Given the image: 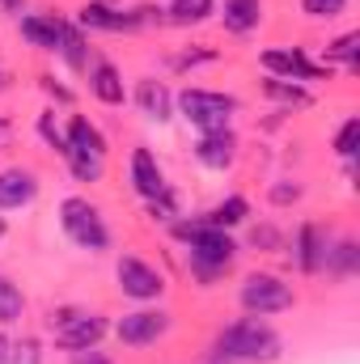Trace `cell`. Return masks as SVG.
<instances>
[{
  "mask_svg": "<svg viewBox=\"0 0 360 364\" xmlns=\"http://www.w3.org/2000/svg\"><path fill=\"white\" fill-rule=\"evenodd\" d=\"M182 237H186V250H191V267L203 275V279H212V275H221L229 263H233V255H238V246H233V237L225 233V229H212V225H182L179 229Z\"/></svg>",
  "mask_w": 360,
  "mask_h": 364,
  "instance_id": "2",
  "label": "cell"
},
{
  "mask_svg": "<svg viewBox=\"0 0 360 364\" xmlns=\"http://www.w3.org/2000/svg\"><path fill=\"white\" fill-rule=\"evenodd\" d=\"M73 364H115V360L102 356L97 348H77V352H73Z\"/></svg>",
  "mask_w": 360,
  "mask_h": 364,
  "instance_id": "32",
  "label": "cell"
},
{
  "mask_svg": "<svg viewBox=\"0 0 360 364\" xmlns=\"http://www.w3.org/2000/svg\"><path fill=\"white\" fill-rule=\"evenodd\" d=\"M0 4H4V9H21L26 0H0Z\"/></svg>",
  "mask_w": 360,
  "mask_h": 364,
  "instance_id": "36",
  "label": "cell"
},
{
  "mask_svg": "<svg viewBox=\"0 0 360 364\" xmlns=\"http://www.w3.org/2000/svg\"><path fill=\"white\" fill-rule=\"evenodd\" d=\"M356 140H360V119H348L335 136V153L339 157H356Z\"/></svg>",
  "mask_w": 360,
  "mask_h": 364,
  "instance_id": "28",
  "label": "cell"
},
{
  "mask_svg": "<svg viewBox=\"0 0 360 364\" xmlns=\"http://www.w3.org/2000/svg\"><path fill=\"white\" fill-rule=\"evenodd\" d=\"M132 186L140 199H157L166 191V178H162V166L149 149H132Z\"/></svg>",
  "mask_w": 360,
  "mask_h": 364,
  "instance_id": "14",
  "label": "cell"
},
{
  "mask_svg": "<svg viewBox=\"0 0 360 364\" xmlns=\"http://www.w3.org/2000/svg\"><path fill=\"white\" fill-rule=\"evenodd\" d=\"M34 195H38L34 170H26V166L0 170V212H4V208H21V203H30Z\"/></svg>",
  "mask_w": 360,
  "mask_h": 364,
  "instance_id": "12",
  "label": "cell"
},
{
  "mask_svg": "<svg viewBox=\"0 0 360 364\" xmlns=\"http://www.w3.org/2000/svg\"><path fill=\"white\" fill-rule=\"evenodd\" d=\"M195 157H199V166H208V170H229V166L238 161V136H233L229 127L203 132L199 144H195Z\"/></svg>",
  "mask_w": 360,
  "mask_h": 364,
  "instance_id": "11",
  "label": "cell"
},
{
  "mask_svg": "<svg viewBox=\"0 0 360 364\" xmlns=\"http://www.w3.org/2000/svg\"><path fill=\"white\" fill-rule=\"evenodd\" d=\"M327 233L318 229V225H301V233H297V242H292V259H297V267L301 272H322V263H327Z\"/></svg>",
  "mask_w": 360,
  "mask_h": 364,
  "instance_id": "13",
  "label": "cell"
},
{
  "mask_svg": "<svg viewBox=\"0 0 360 364\" xmlns=\"http://www.w3.org/2000/svg\"><path fill=\"white\" fill-rule=\"evenodd\" d=\"M9 360V339H4V335H0V364Z\"/></svg>",
  "mask_w": 360,
  "mask_h": 364,
  "instance_id": "35",
  "label": "cell"
},
{
  "mask_svg": "<svg viewBox=\"0 0 360 364\" xmlns=\"http://www.w3.org/2000/svg\"><path fill=\"white\" fill-rule=\"evenodd\" d=\"M356 43L360 34H344V38H335L331 47H327V60H339V64H348V68H356Z\"/></svg>",
  "mask_w": 360,
  "mask_h": 364,
  "instance_id": "27",
  "label": "cell"
},
{
  "mask_svg": "<svg viewBox=\"0 0 360 364\" xmlns=\"http://www.w3.org/2000/svg\"><path fill=\"white\" fill-rule=\"evenodd\" d=\"M64 149H90V153H106V136L93 127L85 114H73L68 132H64Z\"/></svg>",
  "mask_w": 360,
  "mask_h": 364,
  "instance_id": "19",
  "label": "cell"
},
{
  "mask_svg": "<svg viewBox=\"0 0 360 364\" xmlns=\"http://www.w3.org/2000/svg\"><path fill=\"white\" fill-rule=\"evenodd\" d=\"M9 136H13V123H9V119H0V149L9 144Z\"/></svg>",
  "mask_w": 360,
  "mask_h": 364,
  "instance_id": "34",
  "label": "cell"
},
{
  "mask_svg": "<svg viewBox=\"0 0 360 364\" xmlns=\"http://www.w3.org/2000/svg\"><path fill=\"white\" fill-rule=\"evenodd\" d=\"M47 331H51L55 343L68 348V352H77V348H97V339L106 335V318L93 314V309H77V305H73V309H51Z\"/></svg>",
  "mask_w": 360,
  "mask_h": 364,
  "instance_id": "4",
  "label": "cell"
},
{
  "mask_svg": "<svg viewBox=\"0 0 360 364\" xmlns=\"http://www.w3.org/2000/svg\"><path fill=\"white\" fill-rule=\"evenodd\" d=\"M179 110H182V119L195 123L199 132H221V127H229V119L238 114V97L216 93V90H182Z\"/></svg>",
  "mask_w": 360,
  "mask_h": 364,
  "instance_id": "5",
  "label": "cell"
},
{
  "mask_svg": "<svg viewBox=\"0 0 360 364\" xmlns=\"http://www.w3.org/2000/svg\"><path fill=\"white\" fill-rule=\"evenodd\" d=\"M55 55H64V64L68 68H77V73H85L90 68V51H85V38H81V30L77 26H68L64 21V34H60V51Z\"/></svg>",
  "mask_w": 360,
  "mask_h": 364,
  "instance_id": "21",
  "label": "cell"
},
{
  "mask_svg": "<svg viewBox=\"0 0 360 364\" xmlns=\"http://www.w3.org/2000/svg\"><path fill=\"white\" fill-rule=\"evenodd\" d=\"M356 259H360V250H356V242H335V246H327V272H335V275H352L356 272Z\"/></svg>",
  "mask_w": 360,
  "mask_h": 364,
  "instance_id": "25",
  "label": "cell"
},
{
  "mask_svg": "<svg viewBox=\"0 0 360 364\" xmlns=\"http://www.w3.org/2000/svg\"><path fill=\"white\" fill-rule=\"evenodd\" d=\"M263 68L271 77H280V81H314V77H322V68L309 64L297 47H271V51H263Z\"/></svg>",
  "mask_w": 360,
  "mask_h": 364,
  "instance_id": "9",
  "label": "cell"
},
{
  "mask_svg": "<svg viewBox=\"0 0 360 364\" xmlns=\"http://www.w3.org/2000/svg\"><path fill=\"white\" fill-rule=\"evenodd\" d=\"M280 348H284L280 335L271 331L268 322H259V318H242V322L225 326L221 339H216V352H221L225 360H242V364L280 360Z\"/></svg>",
  "mask_w": 360,
  "mask_h": 364,
  "instance_id": "1",
  "label": "cell"
},
{
  "mask_svg": "<svg viewBox=\"0 0 360 364\" xmlns=\"http://www.w3.org/2000/svg\"><path fill=\"white\" fill-rule=\"evenodd\" d=\"M68 170L77 174V182H102L106 174V153H90V149H64Z\"/></svg>",
  "mask_w": 360,
  "mask_h": 364,
  "instance_id": "20",
  "label": "cell"
},
{
  "mask_svg": "<svg viewBox=\"0 0 360 364\" xmlns=\"http://www.w3.org/2000/svg\"><path fill=\"white\" fill-rule=\"evenodd\" d=\"M221 21H225V30H233V34H250V30L263 21V0H225Z\"/></svg>",
  "mask_w": 360,
  "mask_h": 364,
  "instance_id": "18",
  "label": "cell"
},
{
  "mask_svg": "<svg viewBox=\"0 0 360 364\" xmlns=\"http://www.w3.org/2000/svg\"><path fill=\"white\" fill-rule=\"evenodd\" d=\"M4 364H43V352L34 339H21V343H9V360Z\"/></svg>",
  "mask_w": 360,
  "mask_h": 364,
  "instance_id": "29",
  "label": "cell"
},
{
  "mask_svg": "<svg viewBox=\"0 0 360 364\" xmlns=\"http://www.w3.org/2000/svg\"><path fill=\"white\" fill-rule=\"evenodd\" d=\"M238 301H242V309H246L250 318H268V314H280V309L292 305V288H288L280 275L255 272V275H246Z\"/></svg>",
  "mask_w": 360,
  "mask_h": 364,
  "instance_id": "6",
  "label": "cell"
},
{
  "mask_svg": "<svg viewBox=\"0 0 360 364\" xmlns=\"http://www.w3.org/2000/svg\"><path fill=\"white\" fill-rule=\"evenodd\" d=\"M166 13H170V21H179V26H199V21H208V17L216 13V0H170Z\"/></svg>",
  "mask_w": 360,
  "mask_h": 364,
  "instance_id": "23",
  "label": "cell"
},
{
  "mask_svg": "<svg viewBox=\"0 0 360 364\" xmlns=\"http://www.w3.org/2000/svg\"><path fill=\"white\" fill-rule=\"evenodd\" d=\"M90 90L97 102H106V106H119L123 97H127V90H123V73L115 68V64H106V60H97L90 68Z\"/></svg>",
  "mask_w": 360,
  "mask_h": 364,
  "instance_id": "16",
  "label": "cell"
},
{
  "mask_svg": "<svg viewBox=\"0 0 360 364\" xmlns=\"http://www.w3.org/2000/svg\"><path fill=\"white\" fill-rule=\"evenodd\" d=\"M21 314H26V296H21V288H17L9 275H0V326L21 322Z\"/></svg>",
  "mask_w": 360,
  "mask_h": 364,
  "instance_id": "24",
  "label": "cell"
},
{
  "mask_svg": "<svg viewBox=\"0 0 360 364\" xmlns=\"http://www.w3.org/2000/svg\"><path fill=\"white\" fill-rule=\"evenodd\" d=\"M115 331H119V339L127 348H149V343H157L170 331V314L166 309H132V314L119 318Z\"/></svg>",
  "mask_w": 360,
  "mask_h": 364,
  "instance_id": "8",
  "label": "cell"
},
{
  "mask_svg": "<svg viewBox=\"0 0 360 364\" xmlns=\"http://www.w3.org/2000/svg\"><path fill=\"white\" fill-rule=\"evenodd\" d=\"M301 9H305V17H339L344 9H348V0H301Z\"/></svg>",
  "mask_w": 360,
  "mask_h": 364,
  "instance_id": "30",
  "label": "cell"
},
{
  "mask_svg": "<svg viewBox=\"0 0 360 364\" xmlns=\"http://www.w3.org/2000/svg\"><path fill=\"white\" fill-rule=\"evenodd\" d=\"M60 225H64V233H68L81 250H106V246H110V229H106L102 212L93 208L90 199H81V195H68V199L60 203Z\"/></svg>",
  "mask_w": 360,
  "mask_h": 364,
  "instance_id": "3",
  "label": "cell"
},
{
  "mask_svg": "<svg viewBox=\"0 0 360 364\" xmlns=\"http://www.w3.org/2000/svg\"><path fill=\"white\" fill-rule=\"evenodd\" d=\"M21 38L38 51H60V34H64V21L60 17H43V13H26L21 21Z\"/></svg>",
  "mask_w": 360,
  "mask_h": 364,
  "instance_id": "15",
  "label": "cell"
},
{
  "mask_svg": "<svg viewBox=\"0 0 360 364\" xmlns=\"http://www.w3.org/2000/svg\"><path fill=\"white\" fill-rule=\"evenodd\" d=\"M4 233H9V225H4V220H0V242H4Z\"/></svg>",
  "mask_w": 360,
  "mask_h": 364,
  "instance_id": "37",
  "label": "cell"
},
{
  "mask_svg": "<svg viewBox=\"0 0 360 364\" xmlns=\"http://www.w3.org/2000/svg\"><path fill=\"white\" fill-rule=\"evenodd\" d=\"M119 292L123 296H132V301H157L162 292H166V279L157 267H149L144 259H136V255H127V259H119Z\"/></svg>",
  "mask_w": 360,
  "mask_h": 364,
  "instance_id": "7",
  "label": "cell"
},
{
  "mask_svg": "<svg viewBox=\"0 0 360 364\" xmlns=\"http://www.w3.org/2000/svg\"><path fill=\"white\" fill-rule=\"evenodd\" d=\"M38 136H43V140H47V144H51L55 153H64V132L55 127V119H51V110H43V114H38Z\"/></svg>",
  "mask_w": 360,
  "mask_h": 364,
  "instance_id": "31",
  "label": "cell"
},
{
  "mask_svg": "<svg viewBox=\"0 0 360 364\" xmlns=\"http://www.w3.org/2000/svg\"><path fill=\"white\" fill-rule=\"evenodd\" d=\"M263 93L275 97V102H288V106H305V102H309V90H301L297 81H280V77L263 81Z\"/></svg>",
  "mask_w": 360,
  "mask_h": 364,
  "instance_id": "26",
  "label": "cell"
},
{
  "mask_svg": "<svg viewBox=\"0 0 360 364\" xmlns=\"http://www.w3.org/2000/svg\"><path fill=\"white\" fill-rule=\"evenodd\" d=\"M136 106H140V114H144V119L166 123V119H170L174 97H170V90H166L162 81H140V85H136Z\"/></svg>",
  "mask_w": 360,
  "mask_h": 364,
  "instance_id": "17",
  "label": "cell"
},
{
  "mask_svg": "<svg viewBox=\"0 0 360 364\" xmlns=\"http://www.w3.org/2000/svg\"><path fill=\"white\" fill-rule=\"evenodd\" d=\"M297 195H301V186H275V191H271L275 203H288V199H297Z\"/></svg>",
  "mask_w": 360,
  "mask_h": 364,
  "instance_id": "33",
  "label": "cell"
},
{
  "mask_svg": "<svg viewBox=\"0 0 360 364\" xmlns=\"http://www.w3.org/2000/svg\"><path fill=\"white\" fill-rule=\"evenodd\" d=\"M77 21H81L85 30H102V34L136 30L132 13H127V9H119V4H110V0H85V4L77 9Z\"/></svg>",
  "mask_w": 360,
  "mask_h": 364,
  "instance_id": "10",
  "label": "cell"
},
{
  "mask_svg": "<svg viewBox=\"0 0 360 364\" xmlns=\"http://www.w3.org/2000/svg\"><path fill=\"white\" fill-rule=\"evenodd\" d=\"M246 216H250V203H246L242 195H229L225 203H216V208L208 212L203 225H212V229H233V225H242Z\"/></svg>",
  "mask_w": 360,
  "mask_h": 364,
  "instance_id": "22",
  "label": "cell"
}]
</instances>
